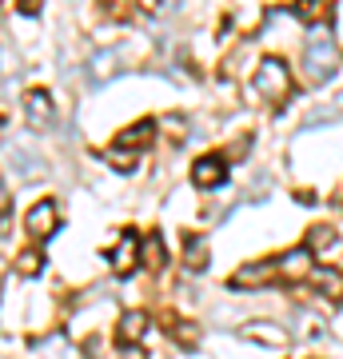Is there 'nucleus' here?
Masks as SVG:
<instances>
[{"instance_id":"obj_16","label":"nucleus","mask_w":343,"mask_h":359,"mask_svg":"<svg viewBox=\"0 0 343 359\" xmlns=\"http://www.w3.org/2000/svg\"><path fill=\"white\" fill-rule=\"evenodd\" d=\"M328 244H335V231H331V228L319 224V228L307 231V252H319V248H328Z\"/></svg>"},{"instance_id":"obj_14","label":"nucleus","mask_w":343,"mask_h":359,"mask_svg":"<svg viewBox=\"0 0 343 359\" xmlns=\"http://www.w3.org/2000/svg\"><path fill=\"white\" fill-rule=\"evenodd\" d=\"M104 160H108L116 172H132V168H136V156L128 152V148H120V144H116V148H108V152H104Z\"/></svg>"},{"instance_id":"obj_6","label":"nucleus","mask_w":343,"mask_h":359,"mask_svg":"<svg viewBox=\"0 0 343 359\" xmlns=\"http://www.w3.org/2000/svg\"><path fill=\"white\" fill-rule=\"evenodd\" d=\"M136 264H140V240L136 236H120V244L112 252V271L116 276H128Z\"/></svg>"},{"instance_id":"obj_4","label":"nucleus","mask_w":343,"mask_h":359,"mask_svg":"<svg viewBox=\"0 0 343 359\" xmlns=\"http://www.w3.org/2000/svg\"><path fill=\"white\" fill-rule=\"evenodd\" d=\"M224 176H228V164H224L220 156H203V160H196V168H191V184H196V188H220Z\"/></svg>"},{"instance_id":"obj_18","label":"nucleus","mask_w":343,"mask_h":359,"mask_svg":"<svg viewBox=\"0 0 343 359\" xmlns=\"http://www.w3.org/2000/svg\"><path fill=\"white\" fill-rule=\"evenodd\" d=\"M164 128L172 132V140H184V136H188V120H184V116H168Z\"/></svg>"},{"instance_id":"obj_21","label":"nucleus","mask_w":343,"mask_h":359,"mask_svg":"<svg viewBox=\"0 0 343 359\" xmlns=\"http://www.w3.org/2000/svg\"><path fill=\"white\" fill-rule=\"evenodd\" d=\"M136 4H140L144 13H164V4H160V0H136Z\"/></svg>"},{"instance_id":"obj_10","label":"nucleus","mask_w":343,"mask_h":359,"mask_svg":"<svg viewBox=\"0 0 343 359\" xmlns=\"http://www.w3.org/2000/svg\"><path fill=\"white\" fill-rule=\"evenodd\" d=\"M184 264H188V271L208 268V240H203V236H188V244H184Z\"/></svg>"},{"instance_id":"obj_15","label":"nucleus","mask_w":343,"mask_h":359,"mask_svg":"<svg viewBox=\"0 0 343 359\" xmlns=\"http://www.w3.org/2000/svg\"><path fill=\"white\" fill-rule=\"evenodd\" d=\"M40 268H44V256H40L36 248L20 252V259H16V271H20V276H40Z\"/></svg>"},{"instance_id":"obj_20","label":"nucleus","mask_w":343,"mask_h":359,"mask_svg":"<svg viewBox=\"0 0 343 359\" xmlns=\"http://www.w3.org/2000/svg\"><path fill=\"white\" fill-rule=\"evenodd\" d=\"M16 8H20L25 16H36L40 13V0H16Z\"/></svg>"},{"instance_id":"obj_5","label":"nucleus","mask_w":343,"mask_h":359,"mask_svg":"<svg viewBox=\"0 0 343 359\" xmlns=\"http://www.w3.org/2000/svg\"><path fill=\"white\" fill-rule=\"evenodd\" d=\"M25 112H28V120H32L36 128H48L52 116H56V108H52V96H48V92L32 88V92H25Z\"/></svg>"},{"instance_id":"obj_12","label":"nucleus","mask_w":343,"mask_h":359,"mask_svg":"<svg viewBox=\"0 0 343 359\" xmlns=\"http://www.w3.org/2000/svg\"><path fill=\"white\" fill-rule=\"evenodd\" d=\"M140 259H144V264H148V268H152V271H160V268H164V240H160V231H152V236H148V240H144V244H140Z\"/></svg>"},{"instance_id":"obj_8","label":"nucleus","mask_w":343,"mask_h":359,"mask_svg":"<svg viewBox=\"0 0 343 359\" xmlns=\"http://www.w3.org/2000/svg\"><path fill=\"white\" fill-rule=\"evenodd\" d=\"M243 335H248V339H260V344H267V347H283L288 344V332H283L280 323H248Z\"/></svg>"},{"instance_id":"obj_2","label":"nucleus","mask_w":343,"mask_h":359,"mask_svg":"<svg viewBox=\"0 0 343 359\" xmlns=\"http://www.w3.org/2000/svg\"><path fill=\"white\" fill-rule=\"evenodd\" d=\"M339 68V52H335V40L328 36V32H311V40H307V52H304V72L307 80H328L331 72Z\"/></svg>"},{"instance_id":"obj_17","label":"nucleus","mask_w":343,"mask_h":359,"mask_svg":"<svg viewBox=\"0 0 343 359\" xmlns=\"http://www.w3.org/2000/svg\"><path fill=\"white\" fill-rule=\"evenodd\" d=\"M120 68V60H116V52H104V56H96V65H92V76L96 80H108Z\"/></svg>"},{"instance_id":"obj_22","label":"nucleus","mask_w":343,"mask_h":359,"mask_svg":"<svg viewBox=\"0 0 343 359\" xmlns=\"http://www.w3.org/2000/svg\"><path fill=\"white\" fill-rule=\"evenodd\" d=\"M8 208H13V192H8V188L0 184V212H8Z\"/></svg>"},{"instance_id":"obj_13","label":"nucleus","mask_w":343,"mask_h":359,"mask_svg":"<svg viewBox=\"0 0 343 359\" xmlns=\"http://www.w3.org/2000/svg\"><path fill=\"white\" fill-rule=\"evenodd\" d=\"M152 136H156V124H152V120H144V124H136V128L120 132V140H116V144H120V148H144Z\"/></svg>"},{"instance_id":"obj_3","label":"nucleus","mask_w":343,"mask_h":359,"mask_svg":"<svg viewBox=\"0 0 343 359\" xmlns=\"http://www.w3.org/2000/svg\"><path fill=\"white\" fill-rule=\"evenodd\" d=\"M60 212H56V204L52 200H40V204L28 208V216H25V228L32 240H48V236H56V228H60Z\"/></svg>"},{"instance_id":"obj_7","label":"nucleus","mask_w":343,"mask_h":359,"mask_svg":"<svg viewBox=\"0 0 343 359\" xmlns=\"http://www.w3.org/2000/svg\"><path fill=\"white\" fill-rule=\"evenodd\" d=\"M144 332H148V316H144V311H124V316H120V327H116L120 344H136Z\"/></svg>"},{"instance_id":"obj_19","label":"nucleus","mask_w":343,"mask_h":359,"mask_svg":"<svg viewBox=\"0 0 343 359\" xmlns=\"http://www.w3.org/2000/svg\"><path fill=\"white\" fill-rule=\"evenodd\" d=\"M176 335L184 339V344H196V339H200V327H191V323H180Z\"/></svg>"},{"instance_id":"obj_1","label":"nucleus","mask_w":343,"mask_h":359,"mask_svg":"<svg viewBox=\"0 0 343 359\" xmlns=\"http://www.w3.org/2000/svg\"><path fill=\"white\" fill-rule=\"evenodd\" d=\"M252 84H255V92H260L267 104H280V100H288V96H292V72H288V65H283L280 56H267V60H260Z\"/></svg>"},{"instance_id":"obj_11","label":"nucleus","mask_w":343,"mask_h":359,"mask_svg":"<svg viewBox=\"0 0 343 359\" xmlns=\"http://www.w3.org/2000/svg\"><path fill=\"white\" fill-rule=\"evenodd\" d=\"M316 287L328 295L331 304H339V299H343V271H331V268L316 271Z\"/></svg>"},{"instance_id":"obj_9","label":"nucleus","mask_w":343,"mask_h":359,"mask_svg":"<svg viewBox=\"0 0 343 359\" xmlns=\"http://www.w3.org/2000/svg\"><path fill=\"white\" fill-rule=\"evenodd\" d=\"M276 271H280V276H307V271H311V252H307V248H300V252H292V256H283V259H276Z\"/></svg>"},{"instance_id":"obj_23","label":"nucleus","mask_w":343,"mask_h":359,"mask_svg":"<svg viewBox=\"0 0 343 359\" xmlns=\"http://www.w3.org/2000/svg\"><path fill=\"white\" fill-rule=\"evenodd\" d=\"M160 4H164V8H176V4H180V0H160Z\"/></svg>"}]
</instances>
